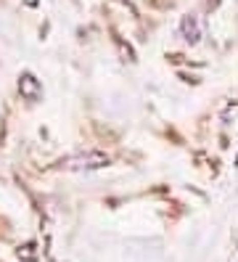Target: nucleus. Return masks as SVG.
<instances>
[{"label": "nucleus", "mask_w": 238, "mask_h": 262, "mask_svg": "<svg viewBox=\"0 0 238 262\" xmlns=\"http://www.w3.org/2000/svg\"><path fill=\"white\" fill-rule=\"evenodd\" d=\"M109 157L101 151H88V154H77L63 162V169H72V172H88V169H101L109 167Z\"/></svg>", "instance_id": "nucleus-1"}, {"label": "nucleus", "mask_w": 238, "mask_h": 262, "mask_svg": "<svg viewBox=\"0 0 238 262\" xmlns=\"http://www.w3.org/2000/svg\"><path fill=\"white\" fill-rule=\"evenodd\" d=\"M180 32H183V37L188 40V42H199L201 40V24H199V19L196 16H183V21H180Z\"/></svg>", "instance_id": "nucleus-2"}, {"label": "nucleus", "mask_w": 238, "mask_h": 262, "mask_svg": "<svg viewBox=\"0 0 238 262\" xmlns=\"http://www.w3.org/2000/svg\"><path fill=\"white\" fill-rule=\"evenodd\" d=\"M19 90H21V96H27L29 101H35L40 96V85H37V80L32 74H21L19 77Z\"/></svg>", "instance_id": "nucleus-3"}]
</instances>
